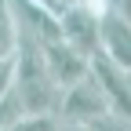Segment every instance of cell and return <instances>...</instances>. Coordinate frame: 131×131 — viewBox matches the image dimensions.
<instances>
[{"mask_svg":"<svg viewBox=\"0 0 131 131\" xmlns=\"http://www.w3.org/2000/svg\"><path fill=\"white\" fill-rule=\"evenodd\" d=\"M102 11L98 4H88V0H73V4L58 7V37L77 47L80 55H95L98 51V26H102Z\"/></svg>","mask_w":131,"mask_h":131,"instance_id":"6da1fadb","label":"cell"},{"mask_svg":"<svg viewBox=\"0 0 131 131\" xmlns=\"http://www.w3.org/2000/svg\"><path fill=\"white\" fill-rule=\"evenodd\" d=\"M88 73H91V80L98 84L109 113L120 117V120H131V77L124 69H117V66H113L106 55H98V51L88 62Z\"/></svg>","mask_w":131,"mask_h":131,"instance_id":"7a4b0ae2","label":"cell"},{"mask_svg":"<svg viewBox=\"0 0 131 131\" xmlns=\"http://www.w3.org/2000/svg\"><path fill=\"white\" fill-rule=\"evenodd\" d=\"M106 113H109V106H106L102 91H98V84L91 80V73L62 91V102H58V120L62 124H95Z\"/></svg>","mask_w":131,"mask_h":131,"instance_id":"3957f363","label":"cell"},{"mask_svg":"<svg viewBox=\"0 0 131 131\" xmlns=\"http://www.w3.org/2000/svg\"><path fill=\"white\" fill-rule=\"evenodd\" d=\"M98 55H106L117 69L131 77V18L117 7L102 11V26H98Z\"/></svg>","mask_w":131,"mask_h":131,"instance_id":"277c9868","label":"cell"},{"mask_svg":"<svg viewBox=\"0 0 131 131\" xmlns=\"http://www.w3.org/2000/svg\"><path fill=\"white\" fill-rule=\"evenodd\" d=\"M44 47V62H47V73H51V80L66 91V88H73L77 80H84L88 77V55H80L77 47H69L62 37H51V40H40Z\"/></svg>","mask_w":131,"mask_h":131,"instance_id":"5b68a950","label":"cell"},{"mask_svg":"<svg viewBox=\"0 0 131 131\" xmlns=\"http://www.w3.org/2000/svg\"><path fill=\"white\" fill-rule=\"evenodd\" d=\"M15 47H18V26H15L11 4L0 0V58H11Z\"/></svg>","mask_w":131,"mask_h":131,"instance_id":"8992f818","label":"cell"},{"mask_svg":"<svg viewBox=\"0 0 131 131\" xmlns=\"http://www.w3.org/2000/svg\"><path fill=\"white\" fill-rule=\"evenodd\" d=\"M22 117H26V109L18 102V95H15V91H4V95H0V131H7L15 120H22Z\"/></svg>","mask_w":131,"mask_h":131,"instance_id":"52a82bcc","label":"cell"},{"mask_svg":"<svg viewBox=\"0 0 131 131\" xmlns=\"http://www.w3.org/2000/svg\"><path fill=\"white\" fill-rule=\"evenodd\" d=\"M62 131H106L102 124H62Z\"/></svg>","mask_w":131,"mask_h":131,"instance_id":"ba28073f","label":"cell"},{"mask_svg":"<svg viewBox=\"0 0 131 131\" xmlns=\"http://www.w3.org/2000/svg\"><path fill=\"white\" fill-rule=\"evenodd\" d=\"M113 7H117V11H124L127 18H131V0H113Z\"/></svg>","mask_w":131,"mask_h":131,"instance_id":"9c48e42d","label":"cell"},{"mask_svg":"<svg viewBox=\"0 0 131 131\" xmlns=\"http://www.w3.org/2000/svg\"><path fill=\"white\" fill-rule=\"evenodd\" d=\"M62 4H73V0H62ZM88 4H98V7H113V0H88Z\"/></svg>","mask_w":131,"mask_h":131,"instance_id":"30bf717a","label":"cell"},{"mask_svg":"<svg viewBox=\"0 0 131 131\" xmlns=\"http://www.w3.org/2000/svg\"><path fill=\"white\" fill-rule=\"evenodd\" d=\"M37 4H44V7H51V11H58V7H62V0H37Z\"/></svg>","mask_w":131,"mask_h":131,"instance_id":"8fae6325","label":"cell"}]
</instances>
